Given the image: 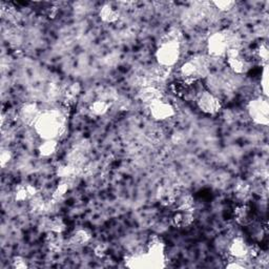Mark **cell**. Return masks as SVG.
<instances>
[{"label": "cell", "mask_w": 269, "mask_h": 269, "mask_svg": "<svg viewBox=\"0 0 269 269\" xmlns=\"http://www.w3.org/2000/svg\"><path fill=\"white\" fill-rule=\"evenodd\" d=\"M181 39L182 34L179 30H172L162 36L156 51L159 65L169 69L178 62L181 54Z\"/></svg>", "instance_id": "cell-1"}, {"label": "cell", "mask_w": 269, "mask_h": 269, "mask_svg": "<svg viewBox=\"0 0 269 269\" xmlns=\"http://www.w3.org/2000/svg\"><path fill=\"white\" fill-rule=\"evenodd\" d=\"M65 116L59 110L42 112L35 122V132L43 140H57L64 130Z\"/></svg>", "instance_id": "cell-2"}, {"label": "cell", "mask_w": 269, "mask_h": 269, "mask_svg": "<svg viewBox=\"0 0 269 269\" xmlns=\"http://www.w3.org/2000/svg\"><path fill=\"white\" fill-rule=\"evenodd\" d=\"M180 79L185 82H194L202 80L209 74V61L207 57L202 55L192 56L187 59L179 70Z\"/></svg>", "instance_id": "cell-3"}, {"label": "cell", "mask_w": 269, "mask_h": 269, "mask_svg": "<svg viewBox=\"0 0 269 269\" xmlns=\"http://www.w3.org/2000/svg\"><path fill=\"white\" fill-rule=\"evenodd\" d=\"M239 38L235 33L224 30L215 33L207 40L208 53L214 57L225 56L231 48H239Z\"/></svg>", "instance_id": "cell-4"}, {"label": "cell", "mask_w": 269, "mask_h": 269, "mask_svg": "<svg viewBox=\"0 0 269 269\" xmlns=\"http://www.w3.org/2000/svg\"><path fill=\"white\" fill-rule=\"evenodd\" d=\"M248 114L255 123L266 126L269 123V105L267 98H256L248 103Z\"/></svg>", "instance_id": "cell-5"}, {"label": "cell", "mask_w": 269, "mask_h": 269, "mask_svg": "<svg viewBox=\"0 0 269 269\" xmlns=\"http://www.w3.org/2000/svg\"><path fill=\"white\" fill-rule=\"evenodd\" d=\"M199 110L206 115H216L222 109V102L219 98L204 89L195 99Z\"/></svg>", "instance_id": "cell-6"}, {"label": "cell", "mask_w": 269, "mask_h": 269, "mask_svg": "<svg viewBox=\"0 0 269 269\" xmlns=\"http://www.w3.org/2000/svg\"><path fill=\"white\" fill-rule=\"evenodd\" d=\"M226 61L228 67L234 74L242 75L249 70V63L244 58L239 48H231L226 53Z\"/></svg>", "instance_id": "cell-7"}, {"label": "cell", "mask_w": 269, "mask_h": 269, "mask_svg": "<svg viewBox=\"0 0 269 269\" xmlns=\"http://www.w3.org/2000/svg\"><path fill=\"white\" fill-rule=\"evenodd\" d=\"M151 116L157 121H164L172 118L175 115V109L170 103L165 102L163 99L154 102L149 105Z\"/></svg>", "instance_id": "cell-8"}, {"label": "cell", "mask_w": 269, "mask_h": 269, "mask_svg": "<svg viewBox=\"0 0 269 269\" xmlns=\"http://www.w3.org/2000/svg\"><path fill=\"white\" fill-rule=\"evenodd\" d=\"M248 247L249 244L242 237H235L231 241L230 245L227 247V250L231 258L243 260L244 258L247 257Z\"/></svg>", "instance_id": "cell-9"}, {"label": "cell", "mask_w": 269, "mask_h": 269, "mask_svg": "<svg viewBox=\"0 0 269 269\" xmlns=\"http://www.w3.org/2000/svg\"><path fill=\"white\" fill-rule=\"evenodd\" d=\"M42 112L39 110L38 105L36 103H28L24 104L20 109L19 117L24 124L27 125H33L34 126L35 122L39 118L40 114Z\"/></svg>", "instance_id": "cell-10"}, {"label": "cell", "mask_w": 269, "mask_h": 269, "mask_svg": "<svg viewBox=\"0 0 269 269\" xmlns=\"http://www.w3.org/2000/svg\"><path fill=\"white\" fill-rule=\"evenodd\" d=\"M37 194H38V191L34 185L21 184L18 187H16L14 197L16 201L26 202V201H31Z\"/></svg>", "instance_id": "cell-11"}, {"label": "cell", "mask_w": 269, "mask_h": 269, "mask_svg": "<svg viewBox=\"0 0 269 269\" xmlns=\"http://www.w3.org/2000/svg\"><path fill=\"white\" fill-rule=\"evenodd\" d=\"M173 225L177 228H186L192 224L193 214L192 210L177 209L172 218Z\"/></svg>", "instance_id": "cell-12"}, {"label": "cell", "mask_w": 269, "mask_h": 269, "mask_svg": "<svg viewBox=\"0 0 269 269\" xmlns=\"http://www.w3.org/2000/svg\"><path fill=\"white\" fill-rule=\"evenodd\" d=\"M139 98L143 103L151 105L154 102L162 99V93L156 86H153V85L144 86V87H141V89L139 91Z\"/></svg>", "instance_id": "cell-13"}, {"label": "cell", "mask_w": 269, "mask_h": 269, "mask_svg": "<svg viewBox=\"0 0 269 269\" xmlns=\"http://www.w3.org/2000/svg\"><path fill=\"white\" fill-rule=\"evenodd\" d=\"M234 219L240 225L246 226L252 222V216H251V209L246 204H240L234 208L233 211Z\"/></svg>", "instance_id": "cell-14"}, {"label": "cell", "mask_w": 269, "mask_h": 269, "mask_svg": "<svg viewBox=\"0 0 269 269\" xmlns=\"http://www.w3.org/2000/svg\"><path fill=\"white\" fill-rule=\"evenodd\" d=\"M92 239V232L86 228H80L71 235L70 243L76 247L83 246Z\"/></svg>", "instance_id": "cell-15"}, {"label": "cell", "mask_w": 269, "mask_h": 269, "mask_svg": "<svg viewBox=\"0 0 269 269\" xmlns=\"http://www.w3.org/2000/svg\"><path fill=\"white\" fill-rule=\"evenodd\" d=\"M45 244L47 248L52 251H59L64 245V239L62 233L48 231L45 235Z\"/></svg>", "instance_id": "cell-16"}, {"label": "cell", "mask_w": 269, "mask_h": 269, "mask_svg": "<svg viewBox=\"0 0 269 269\" xmlns=\"http://www.w3.org/2000/svg\"><path fill=\"white\" fill-rule=\"evenodd\" d=\"M158 200L160 204L163 206H172L176 204L177 195L172 189L166 186H162L158 192Z\"/></svg>", "instance_id": "cell-17"}, {"label": "cell", "mask_w": 269, "mask_h": 269, "mask_svg": "<svg viewBox=\"0 0 269 269\" xmlns=\"http://www.w3.org/2000/svg\"><path fill=\"white\" fill-rule=\"evenodd\" d=\"M100 19L105 22V23H114L116 22L119 19V12L116 9V7H114L111 4H104L99 13Z\"/></svg>", "instance_id": "cell-18"}, {"label": "cell", "mask_w": 269, "mask_h": 269, "mask_svg": "<svg viewBox=\"0 0 269 269\" xmlns=\"http://www.w3.org/2000/svg\"><path fill=\"white\" fill-rule=\"evenodd\" d=\"M80 173V167L76 166L74 164H65V165H60L58 168H57V175L60 177L62 180H71L73 178H76Z\"/></svg>", "instance_id": "cell-19"}, {"label": "cell", "mask_w": 269, "mask_h": 269, "mask_svg": "<svg viewBox=\"0 0 269 269\" xmlns=\"http://www.w3.org/2000/svg\"><path fill=\"white\" fill-rule=\"evenodd\" d=\"M111 109V103L108 100H103V99H98L94 101L91 107H89V111L93 114L94 116H104Z\"/></svg>", "instance_id": "cell-20"}, {"label": "cell", "mask_w": 269, "mask_h": 269, "mask_svg": "<svg viewBox=\"0 0 269 269\" xmlns=\"http://www.w3.org/2000/svg\"><path fill=\"white\" fill-rule=\"evenodd\" d=\"M57 148H58L57 140H43V142L39 145L38 152L40 156L50 157L56 153Z\"/></svg>", "instance_id": "cell-21"}, {"label": "cell", "mask_w": 269, "mask_h": 269, "mask_svg": "<svg viewBox=\"0 0 269 269\" xmlns=\"http://www.w3.org/2000/svg\"><path fill=\"white\" fill-rule=\"evenodd\" d=\"M69 190H70L69 181L68 180H62L58 184V186L56 187V190L53 192V195H52L53 201L58 202V201L62 200L65 197V194H67V192H69Z\"/></svg>", "instance_id": "cell-22"}, {"label": "cell", "mask_w": 269, "mask_h": 269, "mask_svg": "<svg viewBox=\"0 0 269 269\" xmlns=\"http://www.w3.org/2000/svg\"><path fill=\"white\" fill-rule=\"evenodd\" d=\"M67 228V225H65V222L63 221V219L56 217L50 220L48 222V231H54V232H58V233H63V231Z\"/></svg>", "instance_id": "cell-23"}, {"label": "cell", "mask_w": 269, "mask_h": 269, "mask_svg": "<svg viewBox=\"0 0 269 269\" xmlns=\"http://www.w3.org/2000/svg\"><path fill=\"white\" fill-rule=\"evenodd\" d=\"M255 57L261 62H263L264 65L267 64L268 57H269V48L266 43H261L255 50Z\"/></svg>", "instance_id": "cell-24"}, {"label": "cell", "mask_w": 269, "mask_h": 269, "mask_svg": "<svg viewBox=\"0 0 269 269\" xmlns=\"http://www.w3.org/2000/svg\"><path fill=\"white\" fill-rule=\"evenodd\" d=\"M213 4L219 11L230 12L231 9H233L235 2L232 1V0H219V1H214Z\"/></svg>", "instance_id": "cell-25"}, {"label": "cell", "mask_w": 269, "mask_h": 269, "mask_svg": "<svg viewBox=\"0 0 269 269\" xmlns=\"http://www.w3.org/2000/svg\"><path fill=\"white\" fill-rule=\"evenodd\" d=\"M250 192V187L247 183L245 182H241L238 186L237 190H235V195L239 200H245Z\"/></svg>", "instance_id": "cell-26"}, {"label": "cell", "mask_w": 269, "mask_h": 269, "mask_svg": "<svg viewBox=\"0 0 269 269\" xmlns=\"http://www.w3.org/2000/svg\"><path fill=\"white\" fill-rule=\"evenodd\" d=\"M268 67L267 64L264 65V70L262 73V79H261V85H262V91L264 96L268 97Z\"/></svg>", "instance_id": "cell-27"}, {"label": "cell", "mask_w": 269, "mask_h": 269, "mask_svg": "<svg viewBox=\"0 0 269 269\" xmlns=\"http://www.w3.org/2000/svg\"><path fill=\"white\" fill-rule=\"evenodd\" d=\"M108 250H109V246L107 245V243H99L94 249L95 255L99 258H103L107 256Z\"/></svg>", "instance_id": "cell-28"}, {"label": "cell", "mask_w": 269, "mask_h": 269, "mask_svg": "<svg viewBox=\"0 0 269 269\" xmlns=\"http://www.w3.org/2000/svg\"><path fill=\"white\" fill-rule=\"evenodd\" d=\"M12 266L15 269H24V268H28V263L23 258L15 257L12 261Z\"/></svg>", "instance_id": "cell-29"}, {"label": "cell", "mask_w": 269, "mask_h": 269, "mask_svg": "<svg viewBox=\"0 0 269 269\" xmlns=\"http://www.w3.org/2000/svg\"><path fill=\"white\" fill-rule=\"evenodd\" d=\"M11 160H12L11 152L9 150H3L1 154H0V163H1V166L2 167L6 166Z\"/></svg>", "instance_id": "cell-30"}, {"label": "cell", "mask_w": 269, "mask_h": 269, "mask_svg": "<svg viewBox=\"0 0 269 269\" xmlns=\"http://www.w3.org/2000/svg\"><path fill=\"white\" fill-rule=\"evenodd\" d=\"M80 92V85L79 83H74L72 84L70 87H69V97L70 98H75Z\"/></svg>", "instance_id": "cell-31"}]
</instances>
